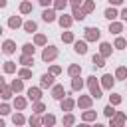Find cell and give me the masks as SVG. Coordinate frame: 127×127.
Masks as SVG:
<instances>
[{"label": "cell", "mask_w": 127, "mask_h": 127, "mask_svg": "<svg viewBox=\"0 0 127 127\" xmlns=\"http://www.w3.org/2000/svg\"><path fill=\"white\" fill-rule=\"evenodd\" d=\"M85 83H87V87H89V95H91L93 99H99V97L103 95V87H101V83H99V79H97L95 75H89Z\"/></svg>", "instance_id": "6da1fadb"}, {"label": "cell", "mask_w": 127, "mask_h": 127, "mask_svg": "<svg viewBox=\"0 0 127 127\" xmlns=\"http://www.w3.org/2000/svg\"><path fill=\"white\" fill-rule=\"evenodd\" d=\"M58 54H60V52H58L56 46H48V44H46L44 50H42V62H48V64H50V62H54V60L58 58Z\"/></svg>", "instance_id": "7a4b0ae2"}, {"label": "cell", "mask_w": 127, "mask_h": 127, "mask_svg": "<svg viewBox=\"0 0 127 127\" xmlns=\"http://www.w3.org/2000/svg\"><path fill=\"white\" fill-rule=\"evenodd\" d=\"M83 36H85V40H87V42H97V40L101 38V32H99V28H97V26H89V28H85V30H83Z\"/></svg>", "instance_id": "3957f363"}, {"label": "cell", "mask_w": 127, "mask_h": 127, "mask_svg": "<svg viewBox=\"0 0 127 127\" xmlns=\"http://www.w3.org/2000/svg\"><path fill=\"white\" fill-rule=\"evenodd\" d=\"M99 83H101V87H103V89L111 91V89H113V85H115V75H111V73H103V75L99 77Z\"/></svg>", "instance_id": "277c9868"}, {"label": "cell", "mask_w": 127, "mask_h": 127, "mask_svg": "<svg viewBox=\"0 0 127 127\" xmlns=\"http://www.w3.org/2000/svg\"><path fill=\"white\" fill-rule=\"evenodd\" d=\"M127 123V115L123 113V111H117L111 119H109V125L111 127H121V125H125Z\"/></svg>", "instance_id": "5b68a950"}, {"label": "cell", "mask_w": 127, "mask_h": 127, "mask_svg": "<svg viewBox=\"0 0 127 127\" xmlns=\"http://www.w3.org/2000/svg\"><path fill=\"white\" fill-rule=\"evenodd\" d=\"M75 105H77L79 109H89V107L93 105V97H91V95H79V97L75 99Z\"/></svg>", "instance_id": "8992f818"}, {"label": "cell", "mask_w": 127, "mask_h": 127, "mask_svg": "<svg viewBox=\"0 0 127 127\" xmlns=\"http://www.w3.org/2000/svg\"><path fill=\"white\" fill-rule=\"evenodd\" d=\"M58 10L56 8H46L44 12H42V20L46 22V24H52V22H56L58 20V14H56Z\"/></svg>", "instance_id": "52a82bcc"}, {"label": "cell", "mask_w": 127, "mask_h": 127, "mask_svg": "<svg viewBox=\"0 0 127 127\" xmlns=\"http://www.w3.org/2000/svg\"><path fill=\"white\" fill-rule=\"evenodd\" d=\"M54 77H56V75H52L50 71L44 73V75L40 77V87H42V89H52V85H54Z\"/></svg>", "instance_id": "ba28073f"}, {"label": "cell", "mask_w": 127, "mask_h": 127, "mask_svg": "<svg viewBox=\"0 0 127 127\" xmlns=\"http://www.w3.org/2000/svg\"><path fill=\"white\" fill-rule=\"evenodd\" d=\"M73 52L79 54V56H85L87 54V40H75L73 42Z\"/></svg>", "instance_id": "9c48e42d"}, {"label": "cell", "mask_w": 127, "mask_h": 127, "mask_svg": "<svg viewBox=\"0 0 127 127\" xmlns=\"http://www.w3.org/2000/svg\"><path fill=\"white\" fill-rule=\"evenodd\" d=\"M52 97H54V99H58V101L65 97V89H64V85H62V83H54V85H52Z\"/></svg>", "instance_id": "30bf717a"}, {"label": "cell", "mask_w": 127, "mask_h": 127, "mask_svg": "<svg viewBox=\"0 0 127 127\" xmlns=\"http://www.w3.org/2000/svg\"><path fill=\"white\" fill-rule=\"evenodd\" d=\"M26 95H28V99L34 103V101H40L42 99V87H30L28 91H26Z\"/></svg>", "instance_id": "8fae6325"}, {"label": "cell", "mask_w": 127, "mask_h": 127, "mask_svg": "<svg viewBox=\"0 0 127 127\" xmlns=\"http://www.w3.org/2000/svg\"><path fill=\"white\" fill-rule=\"evenodd\" d=\"M60 107H62V111H65V113H67V111H71V109L75 107V99H71V97H67V95H65L64 99H60Z\"/></svg>", "instance_id": "7c38bea8"}, {"label": "cell", "mask_w": 127, "mask_h": 127, "mask_svg": "<svg viewBox=\"0 0 127 127\" xmlns=\"http://www.w3.org/2000/svg\"><path fill=\"white\" fill-rule=\"evenodd\" d=\"M58 22H60V26H62V28L69 30V28H71V24H73V16H69V14H62V16H58Z\"/></svg>", "instance_id": "4fadbf2b"}, {"label": "cell", "mask_w": 127, "mask_h": 127, "mask_svg": "<svg viewBox=\"0 0 127 127\" xmlns=\"http://www.w3.org/2000/svg\"><path fill=\"white\" fill-rule=\"evenodd\" d=\"M22 26H24V22H22V18H20V16H16V14H14V16H10V18H8V28H10V30H18V28H22Z\"/></svg>", "instance_id": "5bb4252c"}, {"label": "cell", "mask_w": 127, "mask_h": 127, "mask_svg": "<svg viewBox=\"0 0 127 127\" xmlns=\"http://www.w3.org/2000/svg\"><path fill=\"white\" fill-rule=\"evenodd\" d=\"M14 52H16V42H14V40H4V44H2V54L12 56Z\"/></svg>", "instance_id": "9a60e30c"}, {"label": "cell", "mask_w": 127, "mask_h": 127, "mask_svg": "<svg viewBox=\"0 0 127 127\" xmlns=\"http://www.w3.org/2000/svg\"><path fill=\"white\" fill-rule=\"evenodd\" d=\"M99 54H101L103 58H109V56L113 54V46H111L109 42H101V44H99Z\"/></svg>", "instance_id": "2e32d148"}, {"label": "cell", "mask_w": 127, "mask_h": 127, "mask_svg": "<svg viewBox=\"0 0 127 127\" xmlns=\"http://www.w3.org/2000/svg\"><path fill=\"white\" fill-rule=\"evenodd\" d=\"M71 16H73V20H75V22H83V20L87 18V14L81 10V6H77V8H71Z\"/></svg>", "instance_id": "e0dca14e"}, {"label": "cell", "mask_w": 127, "mask_h": 127, "mask_svg": "<svg viewBox=\"0 0 127 127\" xmlns=\"http://www.w3.org/2000/svg\"><path fill=\"white\" fill-rule=\"evenodd\" d=\"M26 105H28V97H22V95H16V97H14V107H16L18 111H24Z\"/></svg>", "instance_id": "ac0fdd59"}, {"label": "cell", "mask_w": 127, "mask_h": 127, "mask_svg": "<svg viewBox=\"0 0 127 127\" xmlns=\"http://www.w3.org/2000/svg\"><path fill=\"white\" fill-rule=\"evenodd\" d=\"M81 121H85V123H89V121H97V113L91 111V107H89V109H83V113H81Z\"/></svg>", "instance_id": "d6986e66"}, {"label": "cell", "mask_w": 127, "mask_h": 127, "mask_svg": "<svg viewBox=\"0 0 127 127\" xmlns=\"http://www.w3.org/2000/svg\"><path fill=\"white\" fill-rule=\"evenodd\" d=\"M109 32H111V34H115V36H119V34L123 32V22H117V20L109 22Z\"/></svg>", "instance_id": "ffe728a7"}, {"label": "cell", "mask_w": 127, "mask_h": 127, "mask_svg": "<svg viewBox=\"0 0 127 127\" xmlns=\"http://www.w3.org/2000/svg\"><path fill=\"white\" fill-rule=\"evenodd\" d=\"M83 85H85V81L81 79V75L71 77V89H73V91H81V89H83Z\"/></svg>", "instance_id": "44dd1931"}, {"label": "cell", "mask_w": 127, "mask_h": 127, "mask_svg": "<svg viewBox=\"0 0 127 127\" xmlns=\"http://www.w3.org/2000/svg\"><path fill=\"white\" fill-rule=\"evenodd\" d=\"M22 28H24V32H26V34H36V32H38V24H36L34 20L24 22V26H22Z\"/></svg>", "instance_id": "7402d4cb"}, {"label": "cell", "mask_w": 127, "mask_h": 127, "mask_svg": "<svg viewBox=\"0 0 127 127\" xmlns=\"http://www.w3.org/2000/svg\"><path fill=\"white\" fill-rule=\"evenodd\" d=\"M10 87H12V91H14V93H20V91H24V79H22V77H18V79H12Z\"/></svg>", "instance_id": "603a6c76"}, {"label": "cell", "mask_w": 127, "mask_h": 127, "mask_svg": "<svg viewBox=\"0 0 127 127\" xmlns=\"http://www.w3.org/2000/svg\"><path fill=\"white\" fill-rule=\"evenodd\" d=\"M18 62H20L22 65H26V67H30V65L34 64V56H32V54H22Z\"/></svg>", "instance_id": "cb8c5ba5"}, {"label": "cell", "mask_w": 127, "mask_h": 127, "mask_svg": "<svg viewBox=\"0 0 127 127\" xmlns=\"http://www.w3.org/2000/svg\"><path fill=\"white\" fill-rule=\"evenodd\" d=\"M67 75H69V77L81 75V65H79V64H71V65L67 67Z\"/></svg>", "instance_id": "d4e9b609"}, {"label": "cell", "mask_w": 127, "mask_h": 127, "mask_svg": "<svg viewBox=\"0 0 127 127\" xmlns=\"http://www.w3.org/2000/svg\"><path fill=\"white\" fill-rule=\"evenodd\" d=\"M32 113H38V115L46 113V105L42 103V99H40V101H34V103H32Z\"/></svg>", "instance_id": "484cf974"}, {"label": "cell", "mask_w": 127, "mask_h": 127, "mask_svg": "<svg viewBox=\"0 0 127 127\" xmlns=\"http://www.w3.org/2000/svg\"><path fill=\"white\" fill-rule=\"evenodd\" d=\"M81 10H83L85 14H91V12L95 10V2H93V0H83V4H81Z\"/></svg>", "instance_id": "4316f807"}, {"label": "cell", "mask_w": 127, "mask_h": 127, "mask_svg": "<svg viewBox=\"0 0 127 127\" xmlns=\"http://www.w3.org/2000/svg\"><path fill=\"white\" fill-rule=\"evenodd\" d=\"M103 16H105V18H107L109 22H113V20H115V18L119 16V12H117V10L113 8V6H109V8H107V10L103 12Z\"/></svg>", "instance_id": "83f0119b"}, {"label": "cell", "mask_w": 127, "mask_h": 127, "mask_svg": "<svg viewBox=\"0 0 127 127\" xmlns=\"http://www.w3.org/2000/svg\"><path fill=\"white\" fill-rule=\"evenodd\" d=\"M91 64H93L95 67H103V65H105V58H103L101 54H93V58H91Z\"/></svg>", "instance_id": "f1b7e54d"}, {"label": "cell", "mask_w": 127, "mask_h": 127, "mask_svg": "<svg viewBox=\"0 0 127 127\" xmlns=\"http://www.w3.org/2000/svg\"><path fill=\"white\" fill-rule=\"evenodd\" d=\"M32 10H34V6H32V2H28V0H24V2L20 4V14H32Z\"/></svg>", "instance_id": "f546056e"}, {"label": "cell", "mask_w": 127, "mask_h": 127, "mask_svg": "<svg viewBox=\"0 0 127 127\" xmlns=\"http://www.w3.org/2000/svg\"><path fill=\"white\" fill-rule=\"evenodd\" d=\"M0 97H2L4 101L12 99V97H14V91H12V87H10V85H6V87H4L2 91H0Z\"/></svg>", "instance_id": "4dcf8cb0"}, {"label": "cell", "mask_w": 127, "mask_h": 127, "mask_svg": "<svg viewBox=\"0 0 127 127\" xmlns=\"http://www.w3.org/2000/svg\"><path fill=\"white\" fill-rule=\"evenodd\" d=\"M42 125H48V127L56 125V115H52V113H46V115L42 117Z\"/></svg>", "instance_id": "1f68e13d"}, {"label": "cell", "mask_w": 127, "mask_h": 127, "mask_svg": "<svg viewBox=\"0 0 127 127\" xmlns=\"http://www.w3.org/2000/svg\"><path fill=\"white\" fill-rule=\"evenodd\" d=\"M67 4H69V0H54V4H52V6H54L58 12H64V10L67 8Z\"/></svg>", "instance_id": "d6a6232c"}, {"label": "cell", "mask_w": 127, "mask_h": 127, "mask_svg": "<svg viewBox=\"0 0 127 127\" xmlns=\"http://www.w3.org/2000/svg\"><path fill=\"white\" fill-rule=\"evenodd\" d=\"M62 42H64V44H73V42H75L73 32H69V30H67V32H64V34H62Z\"/></svg>", "instance_id": "836d02e7"}, {"label": "cell", "mask_w": 127, "mask_h": 127, "mask_svg": "<svg viewBox=\"0 0 127 127\" xmlns=\"http://www.w3.org/2000/svg\"><path fill=\"white\" fill-rule=\"evenodd\" d=\"M113 48H117V50H125V48H127V40L121 38V36H117L115 42H113Z\"/></svg>", "instance_id": "e575fe53"}, {"label": "cell", "mask_w": 127, "mask_h": 127, "mask_svg": "<svg viewBox=\"0 0 127 127\" xmlns=\"http://www.w3.org/2000/svg\"><path fill=\"white\" fill-rule=\"evenodd\" d=\"M18 77H22V79H30V77H32V69L26 67V65L20 67V69H18Z\"/></svg>", "instance_id": "d590c367"}, {"label": "cell", "mask_w": 127, "mask_h": 127, "mask_svg": "<svg viewBox=\"0 0 127 127\" xmlns=\"http://www.w3.org/2000/svg\"><path fill=\"white\" fill-rule=\"evenodd\" d=\"M103 113H105V117H107V119H111V117L117 113V109H115V105H113V103H109V105H105V107H103Z\"/></svg>", "instance_id": "8d00e7d4"}, {"label": "cell", "mask_w": 127, "mask_h": 127, "mask_svg": "<svg viewBox=\"0 0 127 127\" xmlns=\"http://www.w3.org/2000/svg\"><path fill=\"white\" fill-rule=\"evenodd\" d=\"M12 123H14V125H24V123H26V117H24L20 111H16V113L12 115Z\"/></svg>", "instance_id": "74e56055"}, {"label": "cell", "mask_w": 127, "mask_h": 127, "mask_svg": "<svg viewBox=\"0 0 127 127\" xmlns=\"http://www.w3.org/2000/svg\"><path fill=\"white\" fill-rule=\"evenodd\" d=\"M115 79H127V67L125 65H119L115 69Z\"/></svg>", "instance_id": "f35d334b"}, {"label": "cell", "mask_w": 127, "mask_h": 127, "mask_svg": "<svg viewBox=\"0 0 127 127\" xmlns=\"http://www.w3.org/2000/svg\"><path fill=\"white\" fill-rule=\"evenodd\" d=\"M34 44L36 46H46L48 44V38L44 34H34Z\"/></svg>", "instance_id": "ab89813d"}, {"label": "cell", "mask_w": 127, "mask_h": 127, "mask_svg": "<svg viewBox=\"0 0 127 127\" xmlns=\"http://www.w3.org/2000/svg\"><path fill=\"white\" fill-rule=\"evenodd\" d=\"M22 54H32V56H34V54H36V44H34V42H32V44H24V46H22Z\"/></svg>", "instance_id": "60d3db41"}, {"label": "cell", "mask_w": 127, "mask_h": 127, "mask_svg": "<svg viewBox=\"0 0 127 127\" xmlns=\"http://www.w3.org/2000/svg\"><path fill=\"white\" fill-rule=\"evenodd\" d=\"M4 71H6V73H14V71H16V62H12V60L4 62Z\"/></svg>", "instance_id": "b9f144b4"}, {"label": "cell", "mask_w": 127, "mask_h": 127, "mask_svg": "<svg viewBox=\"0 0 127 127\" xmlns=\"http://www.w3.org/2000/svg\"><path fill=\"white\" fill-rule=\"evenodd\" d=\"M62 123H64V125H73V123H75L73 113H71V111H67V113L64 115V119H62Z\"/></svg>", "instance_id": "7bdbcfd3"}, {"label": "cell", "mask_w": 127, "mask_h": 127, "mask_svg": "<svg viewBox=\"0 0 127 127\" xmlns=\"http://www.w3.org/2000/svg\"><path fill=\"white\" fill-rule=\"evenodd\" d=\"M121 101H123V97H121L119 93H111V95H109V103H113V105H119Z\"/></svg>", "instance_id": "ee69618b"}, {"label": "cell", "mask_w": 127, "mask_h": 127, "mask_svg": "<svg viewBox=\"0 0 127 127\" xmlns=\"http://www.w3.org/2000/svg\"><path fill=\"white\" fill-rule=\"evenodd\" d=\"M28 123H30V125H42V119H40L38 113H32V117L28 119Z\"/></svg>", "instance_id": "f6af8a7d"}, {"label": "cell", "mask_w": 127, "mask_h": 127, "mask_svg": "<svg viewBox=\"0 0 127 127\" xmlns=\"http://www.w3.org/2000/svg\"><path fill=\"white\" fill-rule=\"evenodd\" d=\"M10 111H12V107L8 105V103H0V115L4 117V115H10Z\"/></svg>", "instance_id": "bcb514c9"}, {"label": "cell", "mask_w": 127, "mask_h": 127, "mask_svg": "<svg viewBox=\"0 0 127 127\" xmlns=\"http://www.w3.org/2000/svg\"><path fill=\"white\" fill-rule=\"evenodd\" d=\"M50 73H52V75H60V73H62V67H60V65H50Z\"/></svg>", "instance_id": "7dc6e473"}, {"label": "cell", "mask_w": 127, "mask_h": 127, "mask_svg": "<svg viewBox=\"0 0 127 127\" xmlns=\"http://www.w3.org/2000/svg\"><path fill=\"white\" fill-rule=\"evenodd\" d=\"M119 18H121L123 22H127V8H123V10L119 12Z\"/></svg>", "instance_id": "c3c4849f"}, {"label": "cell", "mask_w": 127, "mask_h": 127, "mask_svg": "<svg viewBox=\"0 0 127 127\" xmlns=\"http://www.w3.org/2000/svg\"><path fill=\"white\" fill-rule=\"evenodd\" d=\"M69 4H71V8H77V6L83 4V0H69Z\"/></svg>", "instance_id": "681fc988"}, {"label": "cell", "mask_w": 127, "mask_h": 127, "mask_svg": "<svg viewBox=\"0 0 127 127\" xmlns=\"http://www.w3.org/2000/svg\"><path fill=\"white\" fill-rule=\"evenodd\" d=\"M38 2H40V4L44 6V8H48L50 4H54V0H38Z\"/></svg>", "instance_id": "f907efd6"}, {"label": "cell", "mask_w": 127, "mask_h": 127, "mask_svg": "<svg viewBox=\"0 0 127 127\" xmlns=\"http://www.w3.org/2000/svg\"><path fill=\"white\" fill-rule=\"evenodd\" d=\"M123 2H125V0H109V4H111V6H121Z\"/></svg>", "instance_id": "816d5d0a"}, {"label": "cell", "mask_w": 127, "mask_h": 127, "mask_svg": "<svg viewBox=\"0 0 127 127\" xmlns=\"http://www.w3.org/2000/svg\"><path fill=\"white\" fill-rule=\"evenodd\" d=\"M4 87H6V79H4V77H2V75H0V91H2V89H4Z\"/></svg>", "instance_id": "f5cc1de1"}, {"label": "cell", "mask_w": 127, "mask_h": 127, "mask_svg": "<svg viewBox=\"0 0 127 127\" xmlns=\"http://www.w3.org/2000/svg\"><path fill=\"white\" fill-rule=\"evenodd\" d=\"M8 6V0H0V8H6Z\"/></svg>", "instance_id": "db71d44e"}, {"label": "cell", "mask_w": 127, "mask_h": 127, "mask_svg": "<svg viewBox=\"0 0 127 127\" xmlns=\"http://www.w3.org/2000/svg\"><path fill=\"white\" fill-rule=\"evenodd\" d=\"M0 127H4V119H2V115H0Z\"/></svg>", "instance_id": "11a10c76"}, {"label": "cell", "mask_w": 127, "mask_h": 127, "mask_svg": "<svg viewBox=\"0 0 127 127\" xmlns=\"http://www.w3.org/2000/svg\"><path fill=\"white\" fill-rule=\"evenodd\" d=\"M2 34H4V28H2V26H0V36H2Z\"/></svg>", "instance_id": "9f6ffc18"}, {"label": "cell", "mask_w": 127, "mask_h": 127, "mask_svg": "<svg viewBox=\"0 0 127 127\" xmlns=\"http://www.w3.org/2000/svg\"><path fill=\"white\" fill-rule=\"evenodd\" d=\"M0 54H2V50H0Z\"/></svg>", "instance_id": "6f0895ef"}, {"label": "cell", "mask_w": 127, "mask_h": 127, "mask_svg": "<svg viewBox=\"0 0 127 127\" xmlns=\"http://www.w3.org/2000/svg\"><path fill=\"white\" fill-rule=\"evenodd\" d=\"M125 81H127V79H125Z\"/></svg>", "instance_id": "680465c9"}]
</instances>
